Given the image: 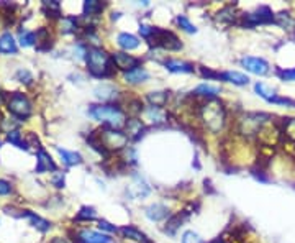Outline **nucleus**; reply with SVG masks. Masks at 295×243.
I'll use <instances>...</instances> for the list:
<instances>
[{
    "mask_svg": "<svg viewBox=\"0 0 295 243\" xmlns=\"http://www.w3.org/2000/svg\"><path fill=\"white\" fill-rule=\"evenodd\" d=\"M199 114H200L202 122H204V125H205V127H207L210 132L218 133V132L223 128L226 115H225L223 104L218 102L217 99L207 100V102L200 107Z\"/></svg>",
    "mask_w": 295,
    "mask_h": 243,
    "instance_id": "nucleus-1",
    "label": "nucleus"
},
{
    "mask_svg": "<svg viewBox=\"0 0 295 243\" xmlns=\"http://www.w3.org/2000/svg\"><path fill=\"white\" fill-rule=\"evenodd\" d=\"M87 64L89 71L97 78H107L113 74V60L108 56L102 48H90L87 51Z\"/></svg>",
    "mask_w": 295,
    "mask_h": 243,
    "instance_id": "nucleus-2",
    "label": "nucleus"
},
{
    "mask_svg": "<svg viewBox=\"0 0 295 243\" xmlns=\"http://www.w3.org/2000/svg\"><path fill=\"white\" fill-rule=\"evenodd\" d=\"M90 117H94L95 120L102 122L105 127L118 130L126 125L125 114L115 105H94L89 110Z\"/></svg>",
    "mask_w": 295,
    "mask_h": 243,
    "instance_id": "nucleus-3",
    "label": "nucleus"
},
{
    "mask_svg": "<svg viewBox=\"0 0 295 243\" xmlns=\"http://www.w3.org/2000/svg\"><path fill=\"white\" fill-rule=\"evenodd\" d=\"M267 122H271V117L266 114H244L238 120V132L246 138L256 137Z\"/></svg>",
    "mask_w": 295,
    "mask_h": 243,
    "instance_id": "nucleus-4",
    "label": "nucleus"
},
{
    "mask_svg": "<svg viewBox=\"0 0 295 243\" xmlns=\"http://www.w3.org/2000/svg\"><path fill=\"white\" fill-rule=\"evenodd\" d=\"M99 138L102 146L107 149V152H116V149H123L126 148V143H128V137L126 133H122L120 130H113L105 127L104 130H99Z\"/></svg>",
    "mask_w": 295,
    "mask_h": 243,
    "instance_id": "nucleus-5",
    "label": "nucleus"
},
{
    "mask_svg": "<svg viewBox=\"0 0 295 243\" xmlns=\"http://www.w3.org/2000/svg\"><path fill=\"white\" fill-rule=\"evenodd\" d=\"M7 108L8 112H10L12 115H15L16 119H28L30 114H31V104L30 100L25 97L23 94H20V92H15V94L8 99V104H7Z\"/></svg>",
    "mask_w": 295,
    "mask_h": 243,
    "instance_id": "nucleus-6",
    "label": "nucleus"
},
{
    "mask_svg": "<svg viewBox=\"0 0 295 243\" xmlns=\"http://www.w3.org/2000/svg\"><path fill=\"white\" fill-rule=\"evenodd\" d=\"M151 43H154L158 46H161L164 49H169V51H174V49H181L182 45L179 38H177L172 31H164V30H154V35L151 38Z\"/></svg>",
    "mask_w": 295,
    "mask_h": 243,
    "instance_id": "nucleus-7",
    "label": "nucleus"
},
{
    "mask_svg": "<svg viewBox=\"0 0 295 243\" xmlns=\"http://www.w3.org/2000/svg\"><path fill=\"white\" fill-rule=\"evenodd\" d=\"M243 20H244V25H248V27H254V25L271 23L274 20V15H272V10L269 7H259L256 12L244 15Z\"/></svg>",
    "mask_w": 295,
    "mask_h": 243,
    "instance_id": "nucleus-8",
    "label": "nucleus"
},
{
    "mask_svg": "<svg viewBox=\"0 0 295 243\" xmlns=\"http://www.w3.org/2000/svg\"><path fill=\"white\" fill-rule=\"evenodd\" d=\"M258 138H259V143L263 146H274L277 145V141L281 138V130L272 125V122H267L263 128L259 130L258 133Z\"/></svg>",
    "mask_w": 295,
    "mask_h": 243,
    "instance_id": "nucleus-9",
    "label": "nucleus"
},
{
    "mask_svg": "<svg viewBox=\"0 0 295 243\" xmlns=\"http://www.w3.org/2000/svg\"><path fill=\"white\" fill-rule=\"evenodd\" d=\"M241 66L246 71H249L252 74H258V76H264V74L269 72V64L264 60H261V58H251V56L243 58Z\"/></svg>",
    "mask_w": 295,
    "mask_h": 243,
    "instance_id": "nucleus-10",
    "label": "nucleus"
},
{
    "mask_svg": "<svg viewBox=\"0 0 295 243\" xmlns=\"http://www.w3.org/2000/svg\"><path fill=\"white\" fill-rule=\"evenodd\" d=\"M112 60L115 63V66L118 69H122L125 72H128V71H133V69H136L138 66H140V60L138 58H133L131 54H126V53H115L112 56Z\"/></svg>",
    "mask_w": 295,
    "mask_h": 243,
    "instance_id": "nucleus-11",
    "label": "nucleus"
},
{
    "mask_svg": "<svg viewBox=\"0 0 295 243\" xmlns=\"http://www.w3.org/2000/svg\"><path fill=\"white\" fill-rule=\"evenodd\" d=\"M46 171H56V164L53 161V158L49 156L45 149H38L36 156V173H46Z\"/></svg>",
    "mask_w": 295,
    "mask_h": 243,
    "instance_id": "nucleus-12",
    "label": "nucleus"
},
{
    "mask_svg": "<svg viewBox=\"0 0 295 243\" xmlns=\"http://www.w3.org/2000/svg\"><path fill=\"white\" fill-rule=\"evenodd\" d=\"M79 241L81 243H110V238L104 233H99L94 230H82L79 233Z\"/></svg>",
    "mask_w": 295,
    "mask_h": 243,
    "instance_id": "nucleus-13",
    "label": "nucleus"
},
{
    "mask_svg": "<svg viewBox=\"0 0 295 243\" xmlns=\"http://www.w3.org/2000/svg\"><path fill=\"white\" fill-rule=\"evenodd\" d=\"M125 130H126V137L128 138L138 140V138H141L143 132H145V125H143V122L138 119H131V120L126 122Z\"/></svg>",
    "mask_w": 295,
    "mask_h": 243,
    "instance_id": "nucleus-14",
    "label": "nucleus"
},
{
    "mask_svg": "<svg viewBox=\"0 0 295 243\" xmlns=\"http://www.w3.org/2000/svg\"><path fill=\"white\" fill-rule=\"evenodd\" d=\"M131 192H133L134 197H146L149 194V186H148V182L145 181V178L134 174L133 184H131Z\"/></svg>",
    "mask_w": 295,
    "mask_h": 243,
    "instance_id": "nucleus-15",
    "label": "nucleus"
},
{
    "mask_svg": "<svg viewBox=\"0 0 295 243\" xmlns=\"http://www.w3.org/2000/svg\"><path fill=\"white\" fill-rule=\"evenodd\" d=\"M167 207L163 205V204H153V205H149L146 209V217L149 220H153V222H159V220H163L164 217H167Z\"/></svg>",
    "mask_w": 295,
    "mask_h": 243,
    "instance_id": "nucleus-16",
    "label": "nucleus"
},
{
    "mask_svg": "<svg viewBox=\"0 0 295 243\" xmlns=\"http://www.w3.org/2000/svg\"><path fill=\"white\" fill-rule=\"evenodd\" d=\"M0 53H4V54L16 53V41L10 33H4V35L0 36Z\"/></svg>",
    "mask_w": 295,
    "mask_h": 243,
    "instance_id": "nucleus-17",
    "label": "nucleus"
},
{
    "mask_svg": "<svg viewBox=\"0 0 295 243\" xmlns=\"http://www.w3.org/2000/svg\"><path fill=\"white\" fill-rule=\"evenodd\" d=\"M149 78L148 71H145L143 68H136L133 71L125 72V81L130 82V84H140V82H145Z\"/></svg>",
    "mask_w": 295,
    "mask_h": 243,
    "instance_id": "nucleus-18",
    "label": "nucleus"
},
{
    "mask_svg": "<svg viewBox=\"0 0 295 243\" xmlns=\"http://www.w3.org/2000/svg\"><path fill=\"white\" fill-rule=\"evenodd\" d=\"M116 41L123 49H134L140 46V40L134 35H130V33H120Z\"/></svg>",
    "mask_w": 295,
    "mask_h": 243,
    "instance_id": "nucleus-19",
    "label": "nucleus"
},
{
    "mask_svg": "<svg viewBox=\"0 0 295 243\" xmlns=\"http://www.w3.org/2000/svg\"><path fill=\"white\" fill-rule=\"evenodd\" d=\"M164 64L171 72H192L193 71V66L190 63L179 61V60H169V61H166Z\"/></svg>",
    "mask_w": 295,
    "mask_h": 243,
    "instance_id": "nucleus-20",
    "label": "nucleus"
},
{
    "mask_svg": "<svg viewBox=\"0 0 295 243\" xmlns=\"http://www.w3.org/2000/svg\"><path fill=\"white\" fill-rule=\"evenodd\" d=\"M22 217H28V219L31 220V223H33V227H36V229L41 230V232H46V230L51 229V223H49L48 220L41 219V217L35 215V214L30 212V211H23Z\"/></svg>",
    "mask_w": 295,
    "mask_h": 243,
    "instance_id": "nucleus-21",
    "label": "nucleus"
},
{
    "mask_svg": "<svg viewBox=\"0 0 295 243\" xmlns=\"http://www.w3.org/2000/svg\"><path fill=\"white\" fill-rule=\"evenodd\" d=\"M148 102L151 104V107H164L167 104V92L158 90V92H149L148 94Z\"/></svg>",
    "mask_w": 295,
    "mask_h": 243,
    "instance_id": "nucleus-22",
    "label": "nucleus"
},
{
    "mask_svg": "<svg viewBox=\"0 0 295 243\" xmlns=\"http://www.w3.org/2000/svg\"><path fill=\"white\" fill-rule=\"evenodd\" d=\"M57 149V153L61 155L63 158V161L67 164V166H74V164H79L82 161V158L79 153H75V152H67V149H63V148H56Z\"/></svg>",
    "mask_w": 295,
    "mask_h": 243,
    "instance_id": "nucleus-23",
    "label": "nucleus"
},
{
    "mask_svg": "<svg viewBox=\"0 0 295 243\" xmlns=\"http://www.w3.org/2000/svg\"><path fill=\"white\" fill-rule=\"evenodd\" d=\"M104 10V4L97 0H86L84 2V15L86 16H95Z\"/></svg>",
    "mask_w": 295,
    "mask_h": 243,
    "instance_id": "nucleus-24",
    "label": "nucleus"
},
{
    "mask_svg": "<svg viewBox=\"0 0 295 243\" xmlns=\"http://www.w3.org/2000/svg\"><path fill=\"white\" fill-rule=\"evenodd\" d=\"M223 79L228 81L231 84H236V86H246V84L249 82L248 76H244V74L241 72H236V71H228L223 74Z\"/></svg>",
    "mask_w": 295,
    "mask_h": 243,
    "instance_id": "nucleus-25",
    "label": "nucleus"
},
{
    "mask_svg": "<svg viewBox=\"0 0 295 243\" xmlns=\"http://www.w3.org/2000/svg\"><path fill=\"white\" fill-rule=\"evenodd\" d=\"M95 97L100 100H113L116 97V89L112 86H99L95 89Z\"/></svg>",
    "mask_w": 295,
    "mask_h": 243,
    "instance_id": "nucleus-26",
    "label": "nucleus"
},
{
    "mask_svg": "<svg viewBox=\"0 0 295 243\" xmlns=\"http://www.w3.org/2000/svg\"><path fill=\"white\" fill-rule=\"evenodd\" d=\"M123 235L126 238H130V240H134V241H140V243H148L146 240V235L143 232H140L138 229H134V227H123L120 230Z\"/></svg>",
    "mask_w": 295,
    "mask_h": 243,
    "instance_id": "nucleus-27",
    "label": "nucleus"
},
{
    "mask_svg": "<svg viewBox=\"0 0 295 243\" xmlns=\"http://www.w3.org/2000/svg\"><path fill=\"white\" fill-rule=\"evenodd\" d=\"M146 117L148 120H151L153 123H164L166 122V114L163 108L159 107H149L146 110Z\"/></svg>",
    "mask_w": 295,
    "mask_h": 243,
    "instance_id": "nucleus-28",
    "label": "nucleus"
},
{
    "mask_svg": "<svg viewBox=\"0 0 295 243\" xmlns=\"http://www.w3.org/2000/svg\"><path fill=\"white\" fill-rule=\"evenodd\" d=\"M195 94L202 97H208V99H215L217 94H220V89L215 86H210V84H200L195 89Z\"/></svg>",
    "mask_w": 295,
    "mask_h": 243,
    "instance_id": "nucleus-29",
    "label": "nucleus"
},
{
    "mask_svg": "<svg viewBox=\"0 0 295 243\" xmlns=\"http://www.w3.org/2000/svg\"><path fill=\"white\" fill-rule=\"evenodd\" d=\"M185 214H177V215H172L169 220H167V223H166V232L167 233H175V230L181 227V223L185 220Z\"/></svg>",
    "mask_w": 295,
    "mask_h": 243,
    "instance_id": "nucleus-30",
    "label": "nucleus"
},
{
    "mask_svg": "<svg viewBox=\"0 0 295 243\" xmlns=\"http://www.w3.org/2000/svg\"><path fill=\"white\" fill-rule=\"evenodd\" d=\"M7 140H8V143H12L13 146L20 148V149H27V148H28V143H25L23 138H22V133H20V132H16V130L8 132Z\"/></svg>",
    "mask_w": 295,
    "mask_h": 243,
    "instance_id": "nucleus-31",
    "label": "nucleus"
},
{
    "mask_svg": "<svg viewBox=\"0 0 295 243\" xmlns=\"http://www.w3.org/2000/svg\"><path fill=\"white\" fill-rule=\"evenodd\" d=\"M254 89H256V92H258L261 97L266 99V100H271V102L277 97V96H276V90L271 89L269 86H266V84H263V82H258L256 86H254Z\"/></svg>",
    "mask_w": 295,
    "mask_h": 243,
    "instance_id": "nucleus-32",
    "label": "nucleus"
},
{
    "mask_svg": "<svg viewBox=\"0 0 295 243\" xmlns=\"http://www.w3.org/2000/svg\"><path fill=\"white\" fill-rule=\"evenodd\" d=\"M217 20L218 22H223V23H233L234 22V10H233V7H225L223 10L218 12Z\"/></svg>",
    "mask_w": 295,
    "mask_h": 243,
    "instance_id": "nucleus-33",
    "label": "nucleus"
},
{
    "mask_svg": "<svg viewBox=\"0 0 295 243\" xmlns=\"http://www.w3.org/2000/svg\"><path fill=\"white\" fill-rule=\"evenodd\" d=\"M36 41V35L33 31L22 30L20 31V45L22 46H31Z\"/></svg>",
    "mask_w": 295,
    "mask_h": 243,
    "instance_id": "nucleus-34",
    "label": "nucleus"
},
{
    "mask_svg": "<svg viewBox=\"0 0 295 243\" xmlns=\"http://www.w3.org/2000/svg\"><path fill=\"white\" fill-rule=\"evenodd\" d=\"M177 23H179V27L184 30V31H187V33H195L197 28H195V25L190 23L189 18L185 15H179L177 16Z\"/></svg>",
    "mask_w": 295,
    "mask_h": 243,
    "instance_id": "nucleus-35",
    "label": "nucleus"
},
{
    "mask_svg": "<svg viewBox=\"0 0 295 243\" xmlns=\"http://www.w3.org/2000/svg\"><path fill=\"white\" fill-rule=\"evenodd\" d=\"M95 215H97V214H95V209H92V207H82L75 219H77V220H94Z\"/></svg>",
    "mask_w": 295,
    "mask_h": 243,
    "instance_id": "nucleus-36",
    "label": "nucleus"
},
{
    "mask_svg": "<svg viewBox=\"0 0 295 243\" xmlns=\"http://www.w3.org/2000/svg\"><path fill=\"white\" fill-rule=\"evenodd\" d=\"M284 133L285 138L295 141V119H287V122H284Z\"/></svg>",
    "mask_w": 295,
    "mask_h": 243,
    "instance_id": "nucleus-37",
    "label": "nucleus"
},
{
    "mask_svg": "<svg viewBox=\"0 0 295 243\" xmlns=\"http://www.w3.org/2000/svg\"><path fill=\"white\" fill-rule=\"evenodd\" d=\"M61 30H63V33H72L77 30V22L74 18H64L61 22Z\"/></svg>",
    "mask_w": 295,
    "mask_h": 243,
    "instance_id": "nucleus-38",
    "label": "nucleus"
},
{
    "mask_svg": "<svg viewBox=\"0 0 295 243\" xmlns=\"http://www.w3.org/2000/svg\"><path fill=\"white\" fill-rule=\"evenodd\" d=\"M182 243H204L202 241V238L197 235L195 232H185L184 235H182Z\"/></svg>",
    "mask_w": 295,
    "mask_h": 243,
    "instance_id": "nucleus-39",
    "label": "nucleus"
},
{
    "mask_svg": "<svg viewBox=\"0 0 295 243\" xmlns=\"http://www.w3.org/2000/svg\"><path fill=\"white\" fill-rule=\"evenodd\" d=\"M141 110H143V102H141V100H138V99L130 100V102H128V112H130V114L136 115V114H140Z\"/></svg>",
    "mask_w": 295,
    "mask_h": 243,
    "instance_id": "nucleus-40",
    "label": "nucleus"
},
{
    "mask_svg": "<svg viewBox=\"0 0 295 243\" xmlns=\"http://www.w3.org/2000/svg\"><path fill=\"white\" fill-rule=\"evenodd\" d=\"M45 12L48 16H57L59 15V4L57 2H45Z\"/></svg>",
    "mask_w": 295,
    "mask_h": 243,
    "instance_id": "nucleus-41",
    "label": "nucleus"
},
{
    "mask_svg": "<svg viewBox=\"0 0 295 243\" xmlns=\"http://www.w3.org/2000/svg\"><path fill=\"white\" fill-rule=\"evenodd\" d=\"M154 30H156V28H153V27H148V25H141V27H140V33H141V36H143V38H148V40L153 38V35H154Z\"/></svg>",
    "mask_w": 295,
    "mask_h": 243,
    "instance_id": "nucleus-42",
    "label": "nucleus"
},
{
    "mask_svg": "<svg viewBox=\"0 0 295 243\" xmlns=\"http://www.w3.org/2000/svg\"><path fill=\"white\" fill-rule=\"evenodd\" d=\"M12 192V186H10V182H7L4 179H0V196H7V194H10Z\"/></svg>",
    "mask_w": 295,
    "mask_h": 243,
    "instance_id": "nucleus-43",
    "label": "nucleus"
},
{
    "mask_svg": "<svg viewBox=\"0 0 295 243\" xmlns=\"http://www.w3.org/2000/svg\"><path fill=\"white\" fill-rule=\"evenodd\" d=\"M277 23H279L281 27H289V25H290L289 13H279V15H277Z\"/></svg>",
    "mask_w": 295,
    "mask_h": 243,
    "instance_id": "nucleus-44",
    "label": "nucleus"
},
{
    "mask_svg": "<svg viewBox=\"0 0 295 243\" xmlns=\"http://www.w3.org/2000/svg\"><path fill=\"white\" fill-rule=\"evenodd\" d=\"M279 76L284 81H295V68L293 69H287V71H279Z\"/></svg>",
    "mask_w": 295,
    "mask_h": 243,
    "instance_id": "nucleus-45",
    "label": "nucleus"
},
{
    "mask_svg": "<svg viewBox=\"0 0 295 243\" xmlns=\"http://www.w3.org/2000/svg\"><path fill=\"white\" fill-rule=\"evenodd\" d=\"M16 78L20 79V82H27V84H30V81H31L30 72L28 71H23V69H20L18 72H16Z\"/></svg>",
    "mask_w": 295,
    "mask_h": 243,
    "instance_id": "nucleus-46",
    "label": "nucleus"
},
{
    "mask_svg": "<svg viewBox=\"0 0 295 243\" xmlns=\"http://www.w3.org/2000/svg\"><path fill=\"white\" fill-rule=\"evenodd\" d=\"M200 72H202V76H204V78H215V79H218V78H223V74L213 72V71L205 69V68H202V69H200Z\"/></svg>",
    "mask_w": 295,
    "mask_h": 243,
    "instance_id": "nucleus-47",
    "label": "nucleus"
},
{
    "mask_svg": "<svg viewBox=\"0 0 295 243\" xmlns=\"http://www.w3.org/2000/svg\"><path fill=\"white\" fill-rule=\"evenodd\" d=\"M53 184H54L56 188H64V176H63V173H56L54 174Z\"/></svg>",
    "mask_w": 295,
    "mask_h": 243,
    "instance_id": "nucleus-48",
    "label": "nucleus"
},
{
    "mask_svg": "<svg viewBox=\"0 0 295 243\" xmlns=\"http://www.w3.org/2000/svg\"><path fill=\"white\" fill-rule=\"evenodd\" d=\"M99 227L102 229V230H107V232H116V227H113L112 223H108L105 220H100L99 222Z\"/></svg>",
    "mask_w": 295,
    "mask_h": 243,
    "instance_id": "nucleus-49",
    "label": "nucleus"
},
{
    "mask_svg": "<svg viewBox=\"0 0 295 243\" xmlns=\"http://www.w3.org/2000/svg\"><path fill=\"white\" fill-rule=\"evenodd\" d=\"M213 243H225V241H220V240H218V241H213Z\"/></svg>",
    "mask_w": 295,
    "mask_h": 243,
    "instance_id": "nucleus-50",
    "label": "nucleus"
}]
</instances>
